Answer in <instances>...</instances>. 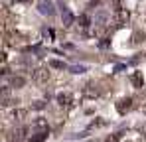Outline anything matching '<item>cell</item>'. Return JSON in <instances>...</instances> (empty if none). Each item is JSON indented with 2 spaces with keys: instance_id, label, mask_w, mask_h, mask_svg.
Returning <instances> with one entry per match:
<instances>
[{
  "instance_id": "6da1fadb",
  "label": "cell",
  "mask_w": 146,
  "mask_h": 142,
  "mask_svg": "<svg viewBox=\"0 0 146 142\" xmlns=\"http://www.w3.org/2000/svg\"><path fill=\"white\" fill-rule=\"evenodd\" d=\"M115 16H113V20L115 24H119V26H124V24L128 22V18H130V14H128V10H124L121 8V2H115Z\"/></svg>"
},
{
  "instance_id": "7a4b0ae2",
  "label": "cell",
  "mask_w": 146,
  "mask_h": 142,
  "mask_svg": "<svg viewBox=\"0 0 146 142\" xmlns=\"http://www.w3.org/2000/svg\"><path fill=\"white\" fill-rule=\"evenodd\" d=\"M48 81H49V69L48 67H38V69L34 71V83L46 85Z\"/></svg>"
},
{
  "instance_id": "3957f363",
  "label": "cell",
  "mask_w": 146,
  "mask_h": 142,
  "mask_svg": "<svg viewBox=\"0 0 146 142\" xmlns=\"http://www.w3.org/2000/svg\"><path fill=\"white\" fill-rule=\"evenodd\" d=\"M28 132H30V128H26V126H20V128H16V130L12 132L10 140H12V142H24L26 138H28Z\"/></svg>"
},
{
  "instance_id": "277c9868",
  "label": "cell",
  "mask_w": 146,
  "mask_h": 142,
  "mask_svg": "<svg viewBox=\"0 0 146 142\" xmlns=\"http://www.w3.org/2000/svg\"><path fill=\"white\" fill-rule=\"evenodd\" d=\"M34 132H49L48 120H46V118H38V120L32 124V134H34Z\"/></svg>"
},
{
  "instance_id": "5b68a950",
  "label": "cell",
  "mask_w": 146,
  "mask_h": 142,
  "mask_svg": "<svg viewBox=\"0 0 146 142\" xmlns=\"http://www.w3.org/2000/svg\"><path fill=\"white\" fill-rule=\"evenodd\" d=\"M61 22H63V26H67V28H69L73 22H75V18H73L71 10H69V8H65V6L61 8Z\"/></svg>"
},
{
  "instance_id": "8992f818",
  "label": "cell",
  "mask_w": 146,
  "mask_h": 142,
  "mask_svg": "<svg viewBox=\"0 0 146 142\" xmlns=\"http://www.w3.org/2000/svg\"><path fill=\"white\" fill-rule=\"evenodd\" d=\"M57 103H59L61 107H71L73 95L71 93H59V95H57Z\"/></svg>"
},
{
  "instance_id": "52a82bcc",
  "label": "cell",
  "mask_w": 146,
  "mask_h": 142,
  "mask_svg": "<svg viewBox=\"0 0 146 142\" xmlns=\"http://www.w3.org/2000/svg\"><path fill=\"white\" fill-rule=\"evenodd\" d=\"M130 103H132V99H128V97H126V99H121V101L117 103V111H119L121 115H124V113L130 109Z\"/></svg>"
},
{
  "instance_id": "ba28073f",
  "label": "cell",
  "mask_w": 146,
  "mask_h": 142,
  "mask_svg": "<svg viewBox=\"0 0 146 142\" xmlns=\"http://www.w3.org/2000/svg\"><path fill=\"white\" fill-rule=\"evenodd\" d=\"M130 81H132V85H134V87H142V83H144L142 73H140V71H134V73L130 75Z\"/></svg>"
},
{
  "instance_id": "9c48e42d",
  "label": "cell",
  "mask_w": 146,
  "mask_h": 142,
  "mask_svg": "<svg viewBox=\"0 0 146 142\" xmlns=\"http://www.w3.org/2000/svg\"><path fill=\"white\" fill-rule=\"evenodd\" d=\"M38 8H40V12H42V14H48V16H51V14H53V6L49 4V0H44Z\"/></svg>"
},
{
  "instance_id": "30bf717a",
  "label": "cell",
  "mask_w": 146,
  "mask_h": 142,
  "mask_svg": "<svg viewBox=\"0 0 146 142\" xmlns=\"http://www.w3.org/2000/svg\"><path fill=\"white\" fill-rule=\"evenodd\" d=\"M24 85H26V79H24V77H20V75H14V77H12L10 87H16V89H18V87H24Z\"/></svg>"
},
{
  "instance_id": "8fae6325",
  "label": "cell",
  "mask_w": 146,
  "mask_h": 142,
  "mask_svg": "<svg viewBox=\"0 0 146 142\" xmlns=\"http://www.w3.org/2000/svg\"><path fill=\"white\" fill-rule=\"evenodd\" d=\"M79 26H81L83 30H87V28L91 26V18H89L87 14H81V16H79Z\"/></svg>"
},
{
  "instance_id": "7c38bea8",
  "label": "cell",
  "mask_w": 146,
  "mask_h": 142,
  "mask_svg": "<svg viewBox=\"0 0 146 142\" xmlns=\"http://www.w3.org/2000/svg\"><path fill=\"white\" fill-rule=\"evenodd\" d=\"M48 134L49 132H34V136L30 138L32 142H44L46 138H48Z\"/></svg>"
},
{
  "instance_id": "4fadbf2b",
  "label": "cell",
  "mask_w": 146,
  "mask_h": 142,
  "mask_svg": "<svg viewBox=\"0 0 146 142\" xmlns=\"http://www.w3.org/2000/svg\"><path fill=\"white\" fill-rule=\"evenodd\" d=\"M49 67H55V69H63L65 63L63 61H57V59H49Z\"/></svg>"
},
{
  "instance_id": "5bb4252c",
  "label": "cell",
  "mask_w": 146,
  "mask_h": 142,
  "mask_svg": "<svg viewBox=\"0 0 146 142\" xmlns=\"http://www.w3.org/2000/svg\"><path fill=\"white\" fill-rule=\"evenodd\" d=\"M140 42H144V34L134 32V36H132V44H140Z\"/></svg>"
},
{
  "instance_id": "9a60e30c",
  "label": "cell",
  "mask_w": 146,
  "mask_h": 142,
  "mask_svg": "<svg viewBox=\"0 0 146 142\" xmlns=\"http://www.w3.org/2000/svg\"><path fill=\"white\" fill-rule=\"evenodd\" d=\"M121 136H122V132H117V134H113V136H109L105 142H119L121 140Z\"/></svg>"
},
{
  "instance_id": "2e32d148",
  "label": "cell",
  "mask_w": 146,
  "mask_h": 142,
  "mask_svg": "<svg viewBox=\"0 0 146 142\" xmlns=\"http://www.w3.org/2000/svg\"><path fill=\"white\" fill-rule=\"evenodd\" d=\"M85 67H73V73H83Z\"/></svg>"
},
{
  "instance_id": "e0dca14e",
  "label": "cell",
  "mask_w": 146,
  "mask_h": 142,
  "mask_svg": "<svg viewBox=\"0 0 146 142\" xmlns=\"http://www.w3.org/2000/svg\"><path fill=\"white\" fill-rule=\"evenodd\" d=\"M16 2H22V4H28V2H32V0H16Z\"/></svg>"
}]
</instances>
